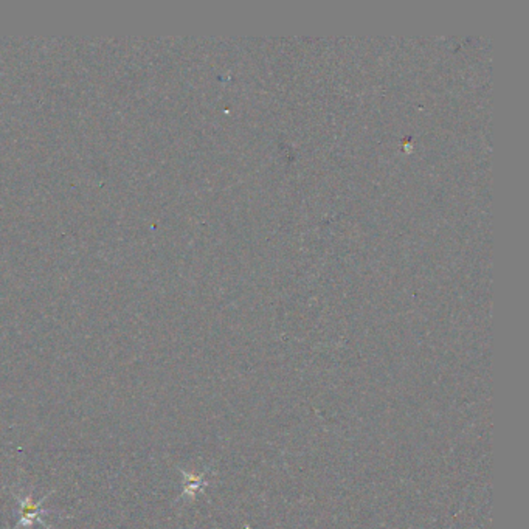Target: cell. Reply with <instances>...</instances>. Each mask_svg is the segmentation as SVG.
Returning a JSON list of instances; mask_svg holds the SVG:
<instances>
[{"label": "cell", "instance_id": "obj_2", "mask_svg": "<svg viewBox=\"0 0 529 529\" xmlns=\"http://www.w3.org/2000/svg\"><path fill=\"white\" fill-rule=\"evenodd\" d=\"M185 476V486H184V495L185 497H193V495L199 492V491H203V476H193L190 474H186V472H182Z\"/></svg>", "mask_w": 529, "mask_h": 529}, {"label": "cell", "instance_id": "obj_1", "mask_svg": "<svg viewBox=\"0 0 529 529\" xmlns=\"http://www.w3.org/2000/svg\"><path fill=\"white\" fill-rule=\"evenodd\" d=\"M12 494L14 499L18 500L19 505V522L12 529H31V526H35V525H41L42 528L52 529L42 517L54 512L52 509L44 508V501L54 494V491H50L37 501H33L31 494H27V492L19 494V492L12 491Z\"/></svg>", "mask_w": 529, "mask_h": 529}]
</instances>
